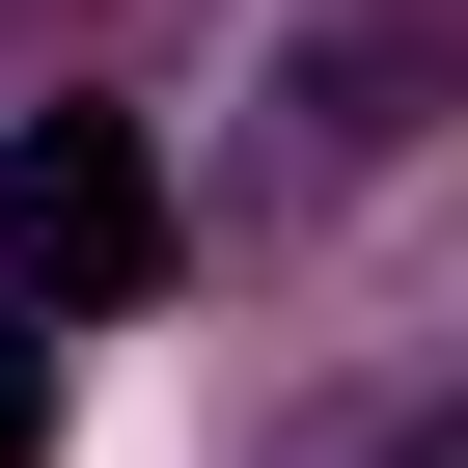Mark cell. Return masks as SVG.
<instances>
[{
    "label": "cell",
    "mask_w": 468,
    "mask_h": 468,
    "mask_svg": "<svg viewBox=\"0 0 468 468\" xmlns=\"http://www.w3.org/2000/svg\"><path fill=\"white\" fill-rule=\"evenodd\" d=\"M413 468H468V413H441V441H413Z\"/></svg>",
    "instance_id": "3957f363"
},
{
    "label": "cell",
    "mask_w": 468,
    "mask_h": 468,
    "mask_svg": "<svg viewBox=\"0 0 468 468\" xmlns=\"http://www.w3.org/2000/svg\"><path fill=\"white\" fill-rule=\"evenodd\" d=\"M0 249H28L56 303H138V276H165V165H138V111H28V138H0Z\"/></svg>",
    "instance_id": "6da1fadb"
},
{
    "label": "cell",
    "mask_w": 468,
    "mask_h": 468,
    "mask_svg": "<svg viewBox=\"0 0 468 468\" xmlns=\"http://www.w3.org/2000/svg\"><path fill=\"white\" fill-rule=\"evenodd\" d=\"M28 441H56V331H0V468H28Z\"/></svg>",
    "instance_id": "7a4b0ae2"
}]
</instances>
